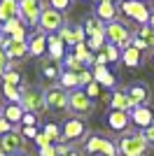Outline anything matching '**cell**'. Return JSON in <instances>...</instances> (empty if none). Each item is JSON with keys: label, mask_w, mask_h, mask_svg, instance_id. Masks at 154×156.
Wrapping results in <instances>:
<instances>
[{"label": "cell", "mask_w": 154, "mask_h": 156, "mask_svg": "<svg viewBox=\"0 0 154 156\" xmlns=\"http://www.w3.org/2000/svg\"><path fill=\"white\" fill-rule=\"evenodd\" d=\"M147 149H149V144L142 137V133H124L117 140V151L122 156H145Z\"/></svg>", "instance_id": "1"}, {"label": "cell", "mask_w": 154, "mask_h": 156, "mask_svg": "<svg viewBox=\"0 0 154 156\" xmlns=\"http://www.w3.org/2000/svg\"><path fill=\"white\" fill-rule=\"evenodd\" d=\"M105 42L108 44H115L117 49H126L128 44H131V37H133V33H131V28L124 23V21L115 19L110 21V23H105Z\"/></svg>", "instance_id": "2"}, {"label": "cell", "mask_w": 154, "mask_h": 156, "mask_svg": "<svg viewBox=\"0 0 154 156\" xmlns=\"http://www.w3.org/2000/svg\"><path fill=\"white\" fill-rule=\"evenodd\" d=\"M19 105L24 107V112H31V114H42L47 110L45 103V91L38 89V86H21V100Z\"/></svg>", "instance_id": "3"}, {"label": "cell", "mask_w": 154, "mask_h": 156, "mask_svg": "<svg viewBox=\"0 0 154 156\" xmlns=\"http://www.w3.org/2000/svg\"><path fill=\"white\" fill-rule=\"evenodd\" d=\"M68 110L75 114V117H89V114H94V110H96V103L91 100L86 93H84V89H75V91L68 93Z\"/></svg>", "instance_id": "4"}, {"label": "cell", "mask_w": 154, "mask_h": 156, "mask_svg": "<svg viewBox=\"0 0 154 156\" xmlns=\"http://www.w3.org/2000/svg\"><path fill=\"white\" fill-rule=\"evenodd\" d=\"M63 26H65V14L56 12L51 7H42V14H40V21H38V30H42L45 35H56Z\"/></svg>", "instance_id": "5"}, {"label": "cell", "mask_w": 154, "mask_h": 156, "mask_svg": "<svg viewBox=\"0 0 154 156\" xmlns=\"http://www.w3.org/2000/svg\"><path fill=\"white\" fill-rule=\"evenodd\" d=\"M119 12L124 14V16H128L131 21H135V23H140V26H145L149 21V7L142 2V0H122L119 2Z\"/></svg>", "instance_id": "6"}, {"label": "cell", "mask_w": 154, "mask_h": 156, "mask_svg": "<svg viewBox=\"0 0 154 156\" xmlns=\"http://www.w3.org/2000/svg\"><path fill=\"white\" fill-rule=\"evenodd\" d=\"M84 149L89 151V154H98V156H117L119 151H117V144L110 140V137L101 135V133H96V135L86 137V142H84Z\"/></svg>", "instance_id": "7"}, {"label": "cell", "mask_w": 154, "mask_h": 156, "mask_svg": "<svg viewBox=\"0 0 154 156\" xmlns=\"http://www.w3.org/2000/svg\"><path fill=\"white\" fill-rule=\"evenodd\" d=\"M42 14V0H19V19L28 28H38Z\"/></svg>", "instance_id": "8"}, {"label": "cell", "mask_w": 154, "mask_h": 156, "mask_svg": "<svg viewBox=\"0 0 154 156\" xmlns=\"http://www.w3.org/2000/svg\"><path fill=\"white\" fill-rule=\"evenodd\" d=\"M84 135H86V124H84V119L70 117V119L63 121V126H61V137H63V142H77V140H82Z\"/></svg>", "instance_id": "9"}, {"label": "cell", "mask_w": 154, "mask_h": 156, "mask_svg": "<svg viewBox=\"0 0 154 156\" xmlns=\"http://www.w3.org/2000/svg\"><path fill=\"white\" fill-rule=\"evenodd\" d=\"M45 103H47V110H68V91L61 89L58 84L54 86H47L45 89Z\"/></svg>", "instance_id": "10"}, {"label": "cell", "mask_w": 154, "mask_h": 156, "mask_svg": "<svg viewBox=\"0 0 154 156\" xmlns=\"http://www.w3.org/2000/svg\"><path fill=\"white\" fill-rule=\"evenodd\" d=\"M24 149V135H21V130H9L5 135H0V154L5 156H12V154H21Z\"/></svg>", "instance_id": "11"}, {"label": "cell", "mask_w": 154, "mask_h": 156, "mask_svg": "<svg viewBox=\"0 0 154 156\" xmlns=\"http://www.w3.org/2000/svg\"><path fill=\"white\" fill-rule=\"evenodd\" d=\"M126 96H128V112L135 110L138 105H147L149 103V89L147 84H131L126 89Z\"/></svg>", "instance_id": "12"}, {"label": "cell", "mask_w": 154, "mask_h": 156, "mask_svg": "<svg viewBox=\"0 0 154 156\" xmlns=\"http://www.w3.org/2000/svg\"><path fill=\"white\" fill-rule=\"evenodd\" d=\"M128 117H131V124H133L135 128H142V130L154 124V112H152L149 105H138L135 110L128 112Z\"/></svg>", "instance_id": "13"}, {"label": "cell", "mask_w": 154, "mask_h": 156, "mask_svg": "<svg viewBox=\"0 0 154 156\" xmlns=\"http://www.w3.org/2000/svg\"><path fill=\"white\" fill-rule=\"evenodd\" d=\"M108 126L117 133H126L128 126H131V117H128V112H122V110H110L108 112Z\"/></svg>", "instance_id": "14"}, {"label": "cell", "mask_w": 154, "mask_h": 156, "mask_svg": "<svg viewBox=\"0 0 154 156\" xmlns=\"http://www.w3.org/2000/svg\"><path fill=\"white\" fill-rule=\"evenodd\" d=\"M94 19L98 23H110L117 19V2H96L94 9Z\"/></svg>", "instance_id": "15"}, {"label": "cell", "mask_w": 154, "mask_h": 156, "mask_svg": "<svg viewBox=\"0 0 154 156\" xmlns=\"http://www.w3.org/2000/svg\"><path fill=\"white\" fill-rule=\"evenodd\" d=\"M91 75H94V82H96L101 89L103 86H105V89H112V86L117 84V77L108 70V65H94Z\"/></svg>", "instance_id": "16"}, {"label": "cell", "mask_w": 154, "mask_h": 156, "mask_svg": "<svg viewBox=\"0 0 154 156\" xmlns=\"http://www.w3.org/2000/svg\"><path fill=\"white\" fill-rule=\"evenodd\" d=\"M47 51V35L42 30H35L33 37H28V54L31 56H42Z\"/></svg>", "instance_id": "17"}, {"label": "cell", "mask_w": 154, "mask_h": 156, "mask_svg": "<svg viewBox=\"0 0 154 156\" xmlns=\"http://www.w3.org/2000/svg\"><path fill=\"white\" fill-rule=\"evenodd\" d=\"M47 51H49V56L54 58V63L63 61V56H65V44L61 42V37H58V35H47Z\"/></svg>", "instance_id": "18"}, {"label": "cell", "mask_w": 154, "mask_h": 156, "mask_svg": "<svg viewBox=\"0 0 154 156\" xmlns=\"http://www.w3.org/2000/svg\"><path fill=\"white\" fill-rule=\"evenodd\" d=\"M2 119H7L12 126L21 124V119H24V107L19 103H5L2 105Z\"/></svg>", "instance_id": "19"}, {"label": "cell", "mask_w": 154, "mask_h": 156, "mask_svg": "<svg viewBox=\"0 0 154 156\" xmlns=\"http://www.w3.org/2000/svg\"><path fill=\"white\" fill-rule=\"evenodd\" d=\"M19 16V0H0V23Z\"/></svg>", "instance_id": "20"}, {"label": "cell", "mask_w": 154, "mask_h": 156, "mask_svg": "<svg viewBox=\"0 0 154 156\" xmlns=\"http://www.w3.org/2000/svg\"><path fill=\"white\" fill-rule=\"evenodd\" d=\"M122 61L126 68H140L142 65V51H138V49H133V47L128 44L126 49H122Z\"/></svg>", "instance_id": "21"}, {"label": "cell", "mask_w": 154, "mask_h": 156, "mask_svg": "<svg viewBox=\"0 0 154 156\" xmlns=\"http://www.w3.org/2000/svg\"><path fill=\"white\" fill-rule=\"evenodd\" d=\"M5 54L9 61H21L24 56H28V42H9L5 47Z\"/></svg>", "instance_id": "22"}, {"label": "cell", "mask_w": 154, "mask_h": 156, "mask_svg": "<svg viewBox=\"0 0 154 156\" xmlns=\"http://www.w3.org/2000/svg\"><path fill=\"white\" fill-rule=\"evenodd\" d=\"M58 82H61V89H65V91L70 93V91H75V89H79V77H77L75 72H68V70H63L61 72V77H58Z\"/></svg>", "instance_id": "23"}, {"label": "cell", "mask_w": 154, "mask_h": 156, "mask_svg": "<svg viewBox=\"0 0 154 156\" xmlns=\"http://www.w3.org/2000/svg\"><path fill=\"white\" fill-rule=\"evenodd\" d=\"M110 110H122V112H128V96L126 91H119L117 89L110 98Z\"/></svg>", "instance_id": "24"}, {"label": "cell", "mask_w": 154, "mask_h": 156, "mask_svg": "<svg viewBox=\"0 0 154 156\" xmlns=\"http://www.w3.org/2000/svg\"><path fill=\"white\" fill-rule=\"evenodd\" d=\"M133 35H138V37H140L142 42H145V44L149 47V49H154V30L147 26V23H145V26H138Z\"/></svg>", "instance_id": "25"}, {"label": "cell", "mask_w": 154, "mask_h": 156, "mask_svg": "<svg viewBox=\"0 0 154 156\" xmlns=\"http://www.w3.org/2000/svg\"><path fill=\"white\" fill-rule=\"evenodd\" d=\"M61 63H63V68H65L68 72H75V75H79V72L84 70V63H79V61L72 56V54H65Z\"/></svg>", "instance_id": "26"}, {"label": "cell", "mask_w": 154, "mask_h": 156, "mask_svg": "<svg viewBox=\"0 0 154 156\" xmlns=\"http://www.w3.org/2000/svg\"><path fill=\"white\" fill-rule=\"evenodd\" d=\"M42 133L49 137L51 142H63V137H61V128H58L54 121H47V124L42 126Z\"/></svg>", "instance_id": "27"}, {"label": "cell", "mask_w": 154, "mask_h": 156, "mask_svg": "<svg viewBox=\"0 0 154 156\" xmlns=\"http://www.w3.org/2000/svg\"><path fill=\"white\" fill-rule=\"evenodd\" d=\"M2 96L7 98V103H19L21 100V86H9V84H2Z\"/></svg>", "instance_id": "28"}, {"label": "cell", "mask_w": 154, "mask_h": 156, "mask_svg": "<svg viewBox=\"0 0 154 156\" xmlns=\"http://www.w3.org/2000/svg\"><path fill=\"white\" fill-rule=\"evenodd\" d=\"M19 26H24V23H21V19H19V16H16V19H9V21H5V23L0 26V33H2L5 37H9V35H12V33L16 30V28H19Z\"/></svg>", "instance_id": "29"}, {"label": "cell", "mask_w": 154, "mask_h": 156, "mask_svg": "<svg viewBox=\"0 0 154 156\" xmlns=\"http://www.w3.org/2000/svg\"><path fill=\"white\" fill-rule=\"evenodd\" d=\"M2 84L21 86V72H19V70H7L5 75H2Z\"/></svg>", "instance_id": "30"}, {"label": "cell", "mask_w": 154, "mask_h": 156, "mask_svg": "<svg viewBox=\"0 0 154 156\" xmlns=\"http://www.w3.org/2000/svg\"><path fill=\"white\" fill-rule=\"evenodd\" d=\"M103 51H105V56H108V63H117V61L122 58V49H117L115 44H108V42H105Z\"/></svg>", "instance_id": "31"}, {"label": "cell", "mask_w": 154, "mask_h": 156, "mask_svg": "<svg viewBox=\"0 0 154 156\" xmlns=\"http://www.w3.org/2000/svg\"><path fill=\"white\" fill-rule=\"evenodd\" d=\"M42 75H45L47 79H51V82H56V79L61 77V70H58V63H47L45 68H42Z\"/></svg>", "instance_id": "32"}, {"label": "cell", "mask_w": 154, "mask_h": 156, "mask_svg": "<svg viewBox=\"0 0 154 156\" xmlns=\"http://www.w3.org/2000/svg\"><path fill=\"white\" fill-rule=\"evenodd\" d=\"M56 35L61 37V42H63V44H70V47H75V37H72V28L68 26V23H65V26L61 28V30H58Z\"/></svg>", "instance_id": "33"}, {"label": "cell", "mask_w": 154, "mask_h": 156, "mask_svg": "<svg viewBox=\"0 0 154 156\" xmlns=\"http://www.w3.org/2000/svg\"><path fill=\"white\" fill-rule=\"evenodd\" d=\"M49 7L56 9V12H61V14H65L72 7V0H49Z\"/></svg>", "instance_id": "34"}, {"label": "cell", "mask_w": 154, "mask_h": 156, "mask_svg": "<svg viewBox=\"0 0 154 156\" xmlns=\"http://www.w3.org/2000/svg\"><path fill=\"white\" fill-rule=\"evenodd\" d=\"M7 70H12V61L7 58V54H5V49L0 47V79H2V75H5Z\"/></svg>", "instance_id": "35"}, {"label": "cell", "mask_w": 154, "mask_h": 156, "mask_svg": "<svg viewBox=\"0 0 154 156\" xmlns=\"http://www.w3.org/2000/svg\"><path fill=\"white\" fill-rule=\"evenodd\" d=\"M9 40H12V42H28V30H26V26H19L9 35Z\"/></svg>", "instance_id": "36"}, {"label": "cell", "mask_w": 154, "mask_h": 156, "mask_svg": "<svg viewBox=\"0 0 154 156\" xmlns=\"http://www.w3.org/2000/svg\"><path fill=\"white\" fill-rule=\"evenodd\" d=\"M84 93H86V96H89L91 100H96V98L101 96V86H98L96 82H91V84H86V86H84Z\"/></svg>", "instance_id": "37"}, {"label": "cell", "mask_w": 154, "mask_h": 156, "mask_svg": "<svg viewBox=\"0 0 154 156\" xmlns=\"http://www.w3.org/2000/svg\"><path fill=\"white\" fill-rule=\"evenodd\" d=\"M77 77H79V89L94 82V75H91V70H89V68H84V70L79 72V75H77Z\"/></svg>", "instance_id": "38"}, {"label": "cell", "mask_w": 154, "mask_h": 156, "mask_svg": "<svg viewBox=\"0 0 154 156\" xmlns=\"http://www.w3.org/2000/svg\"><path fill=\"white\" fill-rule=\"evenodd\" d=\"M72 37H75V44H79V42H86V33H84V26H72Z\"/></svg>", "instance_id": "39"}, {"label": "cell", "mask_w": 154, "mask_h": 156, "mask_svg": "<svg viewBox=\"0 0 154 156\" xmlns=\"http://www.w3.org/2000/svg\"><path fill=\"white\" fill-rule=\"evenodd\" d=\"M35 144H38V149H45V147H49V144H54L49 140V137L45 135V133H42V130H40L38 135H35Z\"/></svg>", "instance_id": "40"}, {"label": "cell", "mask_w": 154, "mask_h": 156, "mask_svg": "<svg viewBox=\"0 0 154 156\" xmlns=\"http://www.w3.org/2000/svg\"><path fill=\"white\" fill-rule=\"evenodd\" d=\"M131 47H133V49H138V51H147V49H149V47L145 44L140 37H138V35H133V37H131Z\"/></svg>", "instance_id": "41"}, {"label": "cell", "mask_w": 154, "mask_h": 156, "mask_svg": "<svg viewBox=\"0 0 154 156\" xmlns=\"http://www.w3.org/2000/svg\"><path fill=\"white\" fill-rule=\"evenodd\" d=\"M142 137L147 140V144H149V147H154V124H152V126H147V128L142 130Z\"/></svg>", "instance_id": "42"}, {"label": "cell", "mask_w": 154, "mask_h": 156, "mask_svg": "<svg viewBox=\"0 0 154 156\" xmlns=\"http://www.w3.org/2000/svg\"><path fill=\"white\" fill-rule=\"evenodd\" d=\"M21 124H24V126H38V117H35V114H31V112H24Z\"/></svg>", "instance_id": "43"}, {"label": "cell", "mask_w": 154, "mask_h": 156, "mask_svg": "<svg viewBox=\"0 0 154 156\" xmlns=\"http://www.w3.org/2000/svg\"><path fill=\"white\" fill-rule=\"evenodd\" d=\"M38 133H40L38 126H24V130H21L24 140H26V137H33V140H35V135H38Z\"/></svg>", "instance_id": "44"}, {"label": "cell", "mask_w": 154, "mask_h": 156, "mask_svg": "<svg viewBox=\"0 0 154 156\" xmlns=\"http://www.w3.org/2000/svg\"><path fill=\"white\" fill-rule=\"evenodd\" d=\"M9 130H14V126L7 121V119L0 117V135H5V133H9Z\"/></svg>", "instance_id": "45"}, {"label": "cell", "mask_w": 154, "mask_h": 156, "mask_svg": "<svg viewBox=\"0 0 154 156\" xmlns=\"http://www.w3.org/2000/svg\"><path fill=\"white\" fill-rule=\"evenodd\" d=\"M54 147H56V156H65L68 151H72L70 144H61V142H58V144H54Z\"/></svg>", "instance_id": "46"}, {"label": "cell", "mask_w": 154, "mask_h": 156, "mask_svg": "<svg viewBox=\"0 0 154 156\" xmlns=\"http://www.w3.org/2000/svg\"><path fill=\"white\" fill-rule=\"evenodd\" d=\"M40 156H56V147L54 144H49V147H45V149H38Z\"/></svg>", "instance_id": "47"}, {"label": "cell", "mask_w": 154, "mask_h": 156, "mask_svg": "<svg viewBox=\"0 0 154 156\" xmlns=\"http://www.w3.org/2000/svg\"><path fill=\"white\" fill-rule=\"evenodd\" d=\"M96 65H108V56H105V51H103V49L96 54Z\"/></svg>", "instance_id": "48"}, {"label": "cell", "mask_w": 154, "mask_h": 156, "mask_svg": "<svg viewBox=\"0 0 154 156\" xmlns=\"http://www.w3.org/2000/svg\"><path fill=\"white\" fill-rule=\"evenodd\" d=\"M147 26L154 30V14H149V21H147Z\"/></svg>", "instance_id": "49"}, {"label": "cell", "mask_w": 154, "mask_h": 156, "mask_svg": "<svg viewBox=\"0 0 154 156\" xmlns=\"http://www.w3.org/2000/svg\"><path fill=\"white\" fill-rule=\"evenodd\" d=\"M65 156H79V151H75V149H72V151H68Z\"/></svg>", "instance_id": "50"}, {"label": "cell", "mask_w": 154, "mask_h": 156, "mask_svg": "<svg viewBox=\"0 0 154 156\" xmlns=\"http://www.w3.org/2000/svg\"><path fill=\"white\" fill-rule=\"evenodd\" d=\"M101 2H115V0H101Z\"/></svg>", "instance_id": "51"}, {"label": "cell", "mask_w": 154, "mask_h": 156, "mask_svg": "<svg viewBox=\"0 0 154 156\" xmlns=\"http://www.w3.org/2000/svg\"><path fill=\"white\" fill-rule=\"evenodd\" d=\"M0 117H2V105H0Z\"/></svg>", "instance_id": "52"}, {"label": "cell", "mask_w": 154, "mask_h": 156, "mask_svg": "<svg viewBox=\"0 0 154 156\" xmlns=\"http://www.w3.org/2000/svg\"><path fill=\"white\" fill-rule=\"evenodd\" d=\"M152 63H154V51H152Z\"/></svg>", "instance_id": "53"}, {"label": "cell", "mask_w": 154, "mask_h": 156, "mask_svg": "<svg viewBox=\"0 0 154 156\" xmlns=\"http://www.w3.org/2000/svg\"><path fill=\"white\" fill-rule=\"evenodd\" d=\"M0 37H2V33H0Z\"/></svg>", "instance_id": "54"}, {"label": "cell", "mask_w": 154, "mask_h": 156, "mask_svg": "<svg viewBox=\"0 0 154 156\" xmlns=\"http://www.w3.org/2000/svg\"><path fill=\"white\" fill-rule=\"evenodd\" d=\"M0 156H5V154H0Z\"/></svg>", "instance_id": "55"}, {"label": "cell", "mask_w": 154, "mask_h": 156, "mask_svg": "<svg viewBox=\"0 0 154 156\" xmlns=\"http://www.w3.org/2000/svg\"><path fill=\"white\" fill-rule=\"evenodd\" d=\"M142 2H145V0H142Z\"/></svg>", "instance_id": "56"}]
</instances>
